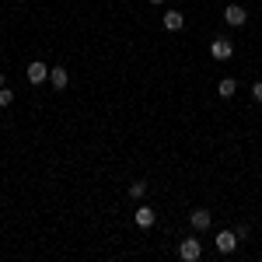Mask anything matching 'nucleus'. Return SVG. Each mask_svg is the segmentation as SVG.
I'll use <instances>...</instances> for the list:
<instances>
[{
    "instance_id": "obj_1",
    "label": "nucleus",
    "mask_w": 262,
    "mask_h": 262,
    "mask_svg": "<svg viewBox=\"0 0 262 262\" xmlns=\"http://www.w3.org/2000/svg\"><path fill=\"white\" fill-rule=\"evenodd\" d=\"M200 255H203L200 238H182V242H179V259L182 262H196Z\"/></svg>"
},
{
    "instance_id": "obj_2",
    "label": "nucleus",
    "mask_w": 262,
    "mask_h": 262,
    "mask_svg": "<svg viewBox=\"0 0 262 262\" xmlns=\"http://www.w3.org/2000/svg\"><path fill=\"white\" fill-rule=\"evenodd\" d=\"M224 21H227L231 28H242L245 21H248V11H245L242 4H231V7H224Z\"/></svg>"
},
{
    "instance_id": "obj_3",
    "label": "nucleus",
    "mask_w": 262,
    "mask_h": 262,
    "mask_svg": "<svg viewBox=\"0 0 262 262\" xmlns=\"http://www.w3.org/2000/svg\"><path fill=\"white\" fill-rule=\"evenodd\" d=\"M238 242H242V238H238L234 231H221V234H217V252H221V255H231V252L238 248Z\"/></svg>"
},
{
    "instance_id": "obj_4",
    "label": "nucleus",
    "mask_w": 262,
    "mask_h": 262,
    "mask_svg": "<svg viewBox=\"0 0 262 262\" xmlns=\"http://www.w3.org/2000/svg\"><path fill=\"white\" fill-rule=\"evenodd\" d=\"M25 77H28V84H42V81H49V67L46 63H28V70H25Z\"/></svg>"
},
{
    "instance_id": "obj_5",
    "label": "nucleus",
    "mask_w": 262,
    "mask_h": 262,
    "mask_svg": "<svg viewBox=\"0 0 262 262\" xmlns=\"http://www.w3.org/2000/svg\"><path fill=\"white\" fill-rule=\"evenodd\" d=\"M210 53H213V60H231L234 56V46L227 39H213L210 42Z\"/></svg>"
},
{
    "instance_id": "obj_6",
    "label": "nucleus",
    "mask_w": 262,
    "mask_h": 262,
    "mask_svg": "<svg viewBox=\"0 0 262 262\" xmlns=\"http://www.w3.org/2000/svg\"><path fill=\"white\" fill-rule=\"evenodd\" d=\"M189 224H192V231H206V227L213 224V213H210V210H192V213H189Z\"/></svg>"
},
{
    "instance_id": "obj_7",
    "label": "nucleus",
    "mask_w": 262,
    "mask_h": 262,
    "mask_svg": "<svg viewBox=\"0 0 262 262\" xmlns=\"http://www.w3.org/2000/svg\"><path fill=\"white\" fill-rule=\"evenodd\" d=\"M49 84H53L56 91H63V88L70 84V74H67V67H49Z\"/></svg>"
},
{
    "instance_id": "obj_8",
    "label": "nucleus",
    "mask_w": 262,
    "mask_h": 262,
    "mask_svg": "<svg viewBox=\"0 0 262 262\" xmlns=\"http://www.w3.org/2000/svg\"><path fill=\"white\" fill-rule=\"evenodd\" d=\"M164 28L168 32H182L185 28V14L182 11H164Z\"/></svg>"
},
{
    "instance_id": "obj_9",
    "label": "nucleus",
    "mask_w": 262,
    "mask_h": 262,
    "mask_svg": "<svg viewBox=\"0 0 262 262\" xmlns=\"http://www.w3.org/2000/svg\"><path fill=\"white\" fill-rule=\"evenodd\" d=\"M154 221H158V213L150 206H137V227H154Z\"/></svg>"
},
{
    "instance_id": "obj_10",
    "label": "nucleus",
    "mask_w": 262,
    "mask_h": 262,
    "mask_svg": "<svg viewBox=\"0 0 262 262\" xmlns=\"http://www.w3.org/2000/svg\"><path fill=\"white\" fill-rule=\"evenodd\" d=\"M234 91H238V81H234V77H224V81L217 84V95H221V98H231Z\"/></svg>"
},
{
    "instance_id": "obj_11",
    "label": "nucleus",
    "mask_w": 262,
    "mask_h": 262,
    "mask_svg": "<svg viewBox=\"0 0 262 262\" xmlns=\"http://www.w3.org/2000/svg\"><path fill=\"white\" fill-rule=\"evenodd\" d=\"M143 192H147V179H137L133 185H129V196H133V200H140Z\"/></svg>"
},
{
    "instance_id": "obj_12",
    "label": "nucleus",
    "mask_w": 262,
    "mask_h": 262,
    "mask_svg": "<svg viewBox=\"0 0 262 262\" xmlns=\"http://www.w3.org/2000/svg\"><path fill=\"white\" fill-rule=\"evenodd\" d=\"M14 105V91L11 88H0V108H11Z\"/></svg>"
},
{
    "instance_id": "obj_13",
    "label": "nucleus",
    "mask_w": 262,
    "mask_h": 262,
    "mask_svg": "<svg viewBox=\"0 0 262 262\" xmlns=\"http://www.w3.org/2000/svg\"><path fill=\"white\" fill-rule=\"evenodd\" d=\"M252 98L262 105V81H259V84H252Z\"/></svg>"
},
{
    "instance_id": "obj_14",
    "label": "nucleus",
    "mask_w": 262,
    "mask_h": 262,
    "mask_svg": "<svg viewBox=\"0 0 262 262\" xmlns=\"http://www.w3.org/2000/svg\"><path fill=\"white\" fill-rule=\"evenodd\" d=\"M0 88H4V74H0Z\"/></svg>"
},
{
    "instance_id": "obj_15",
    "label": "nucleus",
    "mask_w": 262,
    "mask_h": 262,
    "mask_svg": "<svg viewBox=\"0 0 262 262\" xmlns=\"http://www.w3.org/2000/svg\"><path fill=\"white\" fill-rule=\"evenodd\" d=\"M150 4H164V0H150Z\"/></svg>"
}]
</instances>
